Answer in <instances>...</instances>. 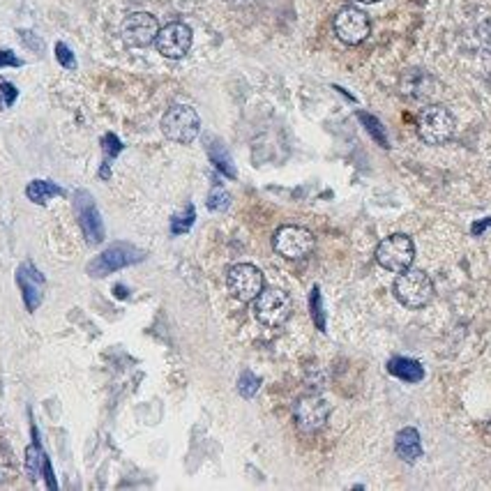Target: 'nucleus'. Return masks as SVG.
<instances>
[{"label":"nucleus","mask_w":491,"mask_h":491,"mask_svg":"<svg viewBox=\"0 0 491 491\" xmlns=\"http://www.w3.org/2000/svg\"><path fill=\"white\" fill-rule=\"evenodd\" d=\"M102 148H104L106 164H109V162H113V159H116L118 152L123 150V143L118 141L116 134H106L104 139H102Z\"/></svg>","instance_id":"obj_26"},{"label":"nucleus","mask_w":491,"mask_h":491,"mask_svg":"<svg viewBox=\"0 0 491 491\" xmlns=\"http://www.w3.org/2000/svg\"><path fill=\"white\" fill-rule=\"evenodd\" d=\"M360 118H363L364 123H367V127L372 129V134H374V139H380V143H383V146H387L386 136H383V129H380V123H376L374 118L367 116V113H360Z\"/></svg>","instance_id":"obj_29"},{"label":"nucleus","mask_w":491,"mask_h":491,"mask_svg":"<svg viewBox=\"0 0 491 491\" xmlns=\"http://www.w3.org/2000/svg\"><path fill=\"white\" fill-rule=\"evenodd\" d=\"M327 416H330V403L323 397H316V395H307V397L298 399L295 409H293L295 425L304 433H314L326 427Z\"/></svg>","instance_id":"obj_11"},{"label":"nucleus","mask_w":491,"mask_h":491,"mask_svg":"<svg viewBox=\"0 0 491 491\" xmlns=\"http://www.w3.org/2000/svg\"><path fill=\"white\" fill-rule=\"evenodd\" d=\"M387 372L403 383H418V380L425 379L422 364L418 360H410V357H392L387 363Z\"/></svg>","instance_id":"obj_16"},{"label":"nucleus","mask_w":491,"mask_h":491,"mask_svg":"<svg viewBox=\"0 0 491 491\" xmlns=\"http://www.w3.org/2000/svg\"><path fill=\"white\" fill-rule=\"evenodd\" d=\"M76 215H79V226H81L83 235L88 240L90 245H100L104 240V222H102L100 211L95 201L90 199L88 192H76L74 199Z\"/></svg>","instance_id":"obj_13"},{"label":"nucleus","mask_w":491,"mask_h":491,"mask_svg":"<svg viewBox=\"0 0 491 491\" xmlns=\"http://www.w3.org/2000/svg\"><path fill=\"white\" fill-rule=\"evenodd\" d=\"M19 90L10 81H0V111H5L17 102Z\"/></svg>","instance_id":"obj_24"},{"label":"nucleus","mask_w":491,"mask_h":491,"mask_svg":"<svg viewBox=\"0 0 491 491\" xmlns=\"http://www.w3.org/2000/svg\"><path fill=\"white\" fill-rule=\"evenodd\" d=\"M162 132L176 143H192L201 132V118L188 104H173L162 118Z\"/></svg>","instance_id":"obj_3"},{"label":"nucleus","mask_w":491,"mask_h":491,"mask_svg":"<svg viewBox=\"0 0 491 491\" xmlns=\"http://www.w3.org/2000/svg\"><path fill=\"white\" fill-rule=\"evenodd\" d=\"M24 65V60L19 58V56H14V51H10V49H3L0 51V70L3 67H21Z\"/></svg>","instance_id":"obj_28"},{"label":"nucleus","mask_w":491,"mask_h":491,"mask_svg":"<svg viewBox=\"0 0 491 491\" xmlns=\"http://www.w3.org/2000/svg\"><path fill=\"white\" fill-rule=\"evenodd\" d=\"M56 60L63 65L65 70H76L74 53L70 51V47H67L65 42H56Z\"/></svg>","instance_id":"obj_25"},{"label":"nucleus","mask_w":491,"mask_h":491,"mask_svg":"<svg viewBox=\"0 0 491 491\" xmlns=\"http://www.w3.org/2000/svg\"><path fill=\"white\" fill-rule=\"evenodd\" d=\"M143 261V254L132 245H113L106 252H102L100 257L93 258L88 264V275L93 277H106L109 272H116L120 268L134 265Z\"/></svg>","instance_id":"obj_9"},{"label":"nucleus","mask_w":491,"mask_h":491,"mask_svg":"<svg viewBox=\"0 0 491 491\" xmlns=\"http://www.w3.org/2000/svg\"><path fill=\"white\" fill-rule=\"evenodd\" d=\"M311 316H314V323L318 330H323L326 327V318H323L321 314V295H318V288H311Z\"/></svg>","instance_id":"obj_27"},{"label":"nucleus","mask_w":491,"mask_h":491,"mask_svg":"<svg viewBox=\"0 0 491 491\" xmlns=\"http://www.w3.org/2000/svg\"><path fill=\"white\" fill-rule=\"evenodd\" d=\"M369 30H372V26H369L367 14L360 12L357 7H344V10L334 17V33H337V37H340L344 44L356 47V44L367 40Z\"/></svg>","instance_id":"obj_12"},{"label":"nucleus","mask_w":491,"mask_h":491,"mask_svg":"<svg viewBox=\"0 0 491 491\" xmlns=\"http://www.w3.org/2000/svg\"><path fill=\"white\" fill-rule=\"evenodd\" d=\"M226 287L240 303H254L258 293L264 291V272L252 264H238L228 270Z\"/></svg>","instance_id":"obj_7"},{"label":"nucleus","mask_w":491,"mask_h":491,"mask_svg":"<svg viewBox=\"0 0 491 491\" xmlns=\"http://www.w3.org/2000/svg\"><path fill=\"white\" fill-rule=\"evenodd\" d=\"M157 19L148 12L129 14L123 21V26H120V37H123V42L134 49L150 47L152 42H155V37H157Z\"/></svg>","instance_id":"obj_10"},{"label":"nucleus","mask_w":491,"mask_h":491,"mask_svg":"<svg viewBox=\"0 0 491 491\" xmlns=\"http://www.w3.org/2000/svg\"><path fill=\"white\" fill-rule=\"evenodd\" d=\"M272 247L280 257L288 261H298V258L310 257L316 247V238L310 228L304 226H281L272 238Z\"/></svg>","instance_id":"obj_5"},{"label":"nucleus","mask_w":491,"mask_h":491,"mask_svg":"<svg viewBox=\"0 0 491 491\" xmlns=\"http://www.w3.org/2000/svg\"><path fill=\"white\" fill-rule=\"evenodd\" d=\"M395 295H397V300L403 307L422 310V307H427L432 303L433 284L427 272L406 268L403 272H399L397 281H395Z\"/></svg>","instance_id":"obj_1"},{"label":"nucleus","mask_w":491,"mask_h":491,"mask_svg":"<svg viewBox=\"0 0 491 491\" xmlns=\"http://www.w3.org/2000/svg\"><path fill=\"white\" fill-rule=\"evenodd\" d=\"M413 258H416V245L409 235H387L376 247V261L390 272H403L406 268H410Z\"/></svg>","instance_id":"obj_4"},{"label":"nucleus","mask_w":491,"mask_h":491,"mask_svg":"<svg viewBox=\"0 0 491 491\" xmlns=\"http://www.w3.org/2000/svg\"><path fill=\"white\" fill-rule=\"evenodd\" d=\"M228 205H231L228 192L224 188H219V185H215V188L211 189V194H208V208H211L212 212H224L228 211Z\"/></svg>","instance_id":"obj_21"},{"label":"nucleus","mask_w":491,"mask_h":491,"mask_svg":"<svg viewBox=\"0 0 491 491\" xmlns=\"http://www.w3.org/2000/svg\"><path fill=\"white\" fill-rule=\"evenodd\" d=\"M254 314L264 326L280 327L291 316V298L281 288H264L254 300Z\"/></svg>","instance_id":"obj_6"},{"label":"nucleus","mask_w":491,"mask_h":491,"mask_svg":"<svg viewBox=\"0 0 491 491\" xmlns=\"http://www.w3.org/2000/svg\"><path fill=\"white\" fill-rule=\"evenodd\" d=\"M360 3H379V0H360Z\"/></svg>","instance_id":"obj_32"},{"label":"nucleus","mask_w":491,"mask_h":491,"mask_svg":"<svg viewBox=\"0 0 491 491\" xmlns=\"http://www.w3.org/2000/svg\"><path fill=\"white\" fill-rule=\"evenodd\" d=\"M63 189L58 188V185H53V182L49 180H33L26 188V196H28L33 203H49V199H53V196H63Z\"/></svg>","instance_id":"obj_17"},{"label":"nucleus","mask_w":491,"mask_h":491,"mask_svg":"<svg viewBox=\"0 0 491 491\" xmlns=\"http://www.w3.org/2000/svg\"><path fill=\"white\" fill-rule=\"evenodd\" d=\"M455 116H452L445 106L433 104L427 106L425 111L418 118V134L425 143L429 146H441V143H448L455 134Z\"/></svg>","instance_id":"obj_2"},{"label":"nucleus","mask_w":491,"mask_h":491,"mask_svg":"<svg viewBox=\"0 0 491 491\" xmlns=\"http://www.w3.org/2000/svg\"><path fill=\"white\" fill-rule=\"evenodd\" d=\"M258 387H261V379H258V376H254L252 372H242V374H240L238 392L242 397L252 399L258 392Z\"/></svg>","instance_id":"obj_22"},{"label":"nucleus","mask_w":491,"mask_h":491,"mask_svg":"<svg viewBox=\"0 0 491 491\" xmlns=\"http://www.w3.org/2000/svg\"><path fill=\"white\" fill-rule=\"evenodd\" d=\"M14 478V459L10 455L7 448L0 445V482H7V479Z\"/></svg>","instance_id":"obj_23"},{"label":"nucleus","mask_w":491,"mask_h":491,"mask_svg":"<svg viewBox=\"0 0 491 491\" xmlns=\"http://www.w3.org/2000/svg\"><path fill=\"white\" fill-rule=\"evenodd\" d=\"M192 28L182 21H173V24L159 28L157 37H155V47L164 58L178 60L188 56V51L192 49Z\"/></svg>","instance_id":"obj_8"},{"label":"nucleus","mask_w":491,"mask_h":491,"mask_svg":"<svg viewBox=\"0 0 491 491\" xmlns=\"http://www.w3.org/2000/svg\"><path fill=\"white\" fill-rule=\"evenodd\" d=\"M47 459L49 456L44 455V450H42L40 441H35L33 445H28V450H26V471H28L30 479L42 478V471H44V464H47Z\"/></svg>","instance_id":"obj_19"},{"label":"nucleus","mask_w":491,"mask_h":491,"mask_svg":"<svg viewBox=\"0 0 491 491\" xmlns=\"http://www.w3.org/2000/svg\"><path fill=\"white\" fill-rule=\"evenodd\" d=\"M395 450H397L399 459L406 464H416L422 456V445H420V433L413 427H403L402 432H397L395 439Z\"/></svg>","instance_id":"obj_15"},{"label":"nucleus","mask_w":491,"mask_h":491,"mask_svg":"<svg viewBox=\"0 0 491 491\" xmlns=\"http://www.w3.org/2000/svg\"><path fill=\"white\" fill-rule=\"evenodd\" d=\"M19 35H21V40H24V44L30 49V51H42V49H44L42 40H37L30 30H19Z\"/></svg>","instance_id":"obj_30"},{"label":"nucleus","mask_w":491,"mask_h":491,"mask_svg":"<svg viewBox=\"0 0 491 491\" xmlns=\"http://www.w3.org/2000/svg\"><path fill=\"white\" fill-rule=\"evenodd\" d=\"M491 226V219H485V222H478V224H473V234L475 235H479L485 228H489Z\"/></svg>","instance_id":"obj_31"},{"label":"nucleus","mask_w":491,"mask_h":491,"mask_svg":"<svg viewBox=\"0 0 491 491\" xmlns=\"http://www.w3.org/2000/svg\"><path fill=\"white\" fill-rule=\"evenodd\" d=\"M208 155H211L212 164H215L217 169L222 171L224 176L228 178L238 176V173H235L234 162H231V155H228L226 148H224L219 141H211V143H208Z\"/></svg>","instance_id":"obj_18"},{"label":"nucleus","mask_w":491,"mask_h":491,"mask_svg":"<svg viewBox=\"0 0 491 491\" xmlns=\"http://www.w3.org/2000/svg\"><path fill=\"white\" fill-rule=\"evenodd\" d=\"M17 284L19 291H21V298H24L26 310L35 311L42 304V298H44V287H47L44 275L30 261H26V264L17 268Z\"/></svg>","instance_id":"obj_14"},{"label":"nucleus","mask_w":491,"mask_h":491,"mask_svg":"<svg viewBox=\"0 0 491 491\" xmlns=\"http://www.w3.org/2000/svg\"><path fill=\"white\" fill-rule=\"evenodd\" d=\"M194 219H196V211H194L192 203H188V208H185V211L178 212V215L171 219V234H173V235L188 234L189 228H192Z\"/></svg>","instance_id":"obj_20"}]
</instances>
